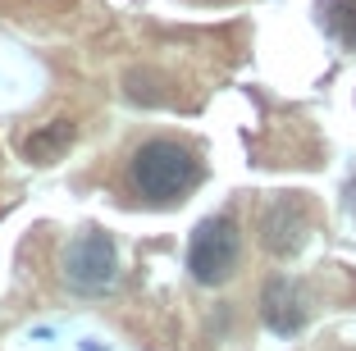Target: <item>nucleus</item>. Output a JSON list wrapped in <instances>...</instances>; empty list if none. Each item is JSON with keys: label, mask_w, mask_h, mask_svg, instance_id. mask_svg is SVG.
Returning <instances> with one entry per match:
<instances>
[{"label": "nucleus", "mask_w": 356, "mask_h": 351, "mask_svg": "<svg viewBox=\"0 0 356 351\" xmlns=\"http://www.w3.org/2000/svg\"><path fill=\"white\" fill-rule=\"evenodd\" d=\"M201 178L197 155L188 151L174 137H156V142H142L128 160V183L137 187V197L147 201H178L183 192H192Z\"/></svg>", "instance_id": "1"}, {"label": "nucleus", "mask_w": 356, "mask_h": 351, "mask_svg": "<svg viewBox=\"0 0 356 351\" xmlns=\"http://www.w3.org/2000/svg\"><path fill=\"white\" fill-rule=\"evenodd\" d=\"M238 260H242V233H238V224L224 219V215L201 219L197 233H192V242H188V269H192V279H197L201 288H220V283L233 279Z\"/></svg>", "instance_id": "2"}, {"label": "nucleus", "mask_w": 356, "mask_h": 351, "mask_svg": "<svg viewBox=\"0 0 356 351\" xmlns=\"http://www.w3.org/2000/svg\"><path fill=\"white\" fill-rule=\"evenodd\" d=\"M64 279H69V288H74V292H87V297L110 292V288H115V279H119L115 238L101 233V228L78 233V238L69 242V251H64Z\"/></svg>", "instance_id": "3"}, {"label": "nucleus", "mask_w": 356, "mask_h": 351, "mask_svg": "<svg viewBox=\"0 0 356 351\" xmlns=\"http://www.w3.org/2000/svg\"><path fill=\"white\" fill-rule=\"evenodd\" d=\"M306 242V206L302 197H283L261 219V247L270 256H297Z\"/></svg>", "instance_id": "4"}, {"label": "nucleus", "mask_w": 356, "mask_h": 351, "mask_svg": "<svg viewBox=\"0 0 356 351\" xmlns=\"http://www.w3.org/2000/svg\"><path fill=\"white\" fill-rule=\"evenodd\" d=\"M261 320L270 324L274 333H302V324H306V292H302V283L297 279H270L265 283V292H261Z\"/></svg>", "instance_id": "5"}, {"label": "nucleus", "mask_w": 356, "mask_h": 351, "mask_svg": "<svg viewBox=\"0 0 356 351\" xmlns=\"http://www.w3.org/2000/svg\"><path fill=\"white\" fill-rule=\"evenodd\" d=\"M69 146H74V124L69 119H51V124H42L23 142V155H28L32 165H55Z\"/></svg>", "instance_id": "6"}, {"label": "nucleus", "mask_w": 356, "mask_h": 351, "mask_svg": "<svg viewBox=\"0 0 356 351\" xmlns=\"http://www.w3.org/2000/svg\"><path fill=\"white\" fill-rule=\"evenodd\" d=\"M325 23L343 46H356V0H329Z\"/></svg>", "instance_id": "7"}]
</instances>
